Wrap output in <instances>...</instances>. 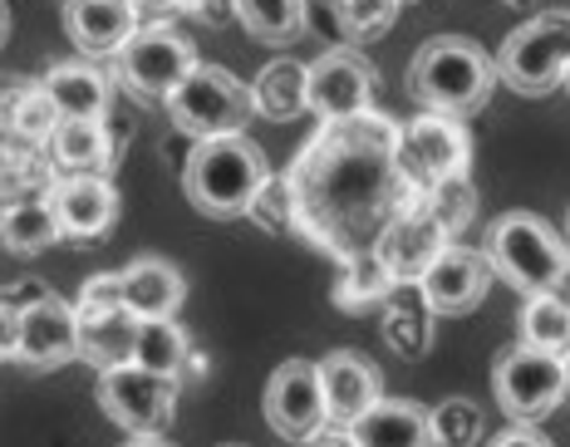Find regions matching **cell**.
Returning <instances> with one entry per match:
<instances>
[{
  "mask_svg": "<svg viewBox=\"0 0 570 447\" xmlns=\"http://www.w3.org/2000/svg\"><path fill=\"white\" fill-rule=\"evenodd\" d=\"M45 148H50V162L59 172H99L104 178L118 162V148L104 119H59Z\"/></svg>",
  "mask_w": 570,
  "mask_h": 447,
  "instance_id": "24",
  "label": "cell"
},
{
  "mask_svg": "<svg viewBox=\"0 0 570 447\" xmlns=\"http://www.w3.org/2000/svg\"><path fill=\"white\" fill-rule=\"evenodd\" d=\"M20 355V305L10 296H0V359Z\"/></svg>",
  "mask_w": 570,
  "mask_h": 447,
  "instance_id": "36",
  "label": "cell"
},
{
  "mask_svg": "<svg viewBox=\"0 0 570 447\" xmlns=\"http://www.w3.org/2000/svg\"><path fill=\"white\" fill-rule=\"evenodd\" d=\"M487 447H551V443H546L541 433H537V423H512V428L497 433V438L487 443Z\"/></svg>",
  "mask_w": 570,
  "mask_h": 447,
  "instance_id": "37",
  "label": "cell"
},
{
  "mask_svg": "<svg viewBox=\"0 0 570 447\" xmlns=\"http://www.w3.org/2000/svg\"><path fill=\"white\" fill-rule=\"evenodd\" d=\"M448 241H453V237L443 231V221H438L423 202H409L374 237L370 251L379 256V266L389 270V280H394V286H419V276L428 270V261H433Z\"/></svg>",
  "mask_w": 570,
  "mask_h": 447,
  "instance_id": "15",
  "label": "cell"
},
{
  "mask_svg": "<svg viewBox=\"0 0 570 447\" xmlns=\"http://www.w3.org/2000/svg\"><path fill=\"white\" fill-rule=\"evenodd\" d=\"M138 20H168V16H183V10H197V0H134Z\"/></svg>",
  "mask_w": 570,
  "mask_h": 447,
  "instance_id": "38",
  "label": "cell"
},
{
  "mask_svg": "<svg viewBox=\"0 0 570 447\" xmlns=\"http://www.w3.org/2000/svg\"><path fill=\"white\" fill-rule=\"evenodd\" d=\"M561 369H566V398H570V355L561 359Z\"/></svg>",
  "mask_w": 570,
  "mask_h": 447,
  "instance_id": "45",
  "label": "cell"
},
{
  "mask_svg": "<svg viewBox=\"0 0 570 447\" xmlns=\"http://www.w3.org/2000/svg\"><path fill=\"white\" fill-rule=\"evenodd\" d=\"M561 89H570V69H566V85H561Z\"/></svg>",
  "mask_w": 570,
  "mask_h": 447,
  "instance_id": "48",
  "label": "cell"
},
{
  "mask_svg": "<svg viewBox=\"0 0 570 447\" xmlns=\"http://www.w3.org/2000/svg\"><path fill=\"white\" fill-rule=\"evenodd\" d=\"M285 182L295 231L335 261L370 251L379 231L419 202V187L399 168V123L379 109L320 123V133L295 152Z\"/></svg>",
  "mask_w": 570,
  "mask_h": 447,
  "instance_id": "1",
  "label": "cell"
},
{
  "mask_svg": "<svg viewBox=\"0 0 570 447\" xmlns=\"http://www.w3.org/2000/svg\"><path fill=\"white\" fill-rule=\"evenodd\" d=\"M271 178L266 152H261L246 133H222V138H202L183 168V192L202 217L212 221H232L246 217L256 187Z\"/></svg>",
  "mask_w": 570,
  "mask_h": 447,
  "instance_id": "3",
  "label": "cell"
},
{
  "mask_svg": "<svg viewBox=\"0 0 570 447\" xmlns=\"http://www.w3.org/2000/svg\"><path fill=\"white\" fill-rule=\"evenodd\" d=\"M6 34H10V10H6V0H0V44H6Z\"/></svg>",
  "mask_w": 570,
  "mask_h": 447,
  "instance_id": "43",
  "label": "cell"
},
{
  "mask_svg": "<svg viewBox=\"0 0 570 447\" xmlns=\"http://www.w3.org/2000/svg\"><path fill=\"white\" fill-rule=\"evenodd\" d=\"M305 447H354V438H350V433H344V428H340V433H330V428H325V433H320V438H311Z\"/></svg>",
  "mask_w": 570,
  "mask_h": 447,
  "instance_id": "40",
  "label": "cell"
},
{
  "mask_svg": "<svg viewBox=\"0 0 570 447\" xmlns=\"http://www.w3.org/2000/svg\"><path fill=\"white\" fill-rule=\"evenodd\" d=\"M232 16L261 44H291L311 26V6L305 0H232Z\"/></svg>",
  "mask_w": 570,
  "mask_h": 447,
  "instance_id": "27",
  "label": "cell"
},
{
  "mask_svg": "<svg viewBox=\"0 0 570 447\" xmlns=\"http://www.w3.org/2000/svg\"><path fill=\"white\" fill-rule=\"evenodd\" d=\"M399 168L409 172V182L419 192L438 178H458V172L472 168V133L453 113L423 109L419 119L399 123Z\"/></svg>",
  "mask_w": 570,
  "mask_h": 447,
  "instance_id": "11",
  "label": "cell"
},
{
  "mask_svg": "<svg viewBox=\"0 0 570 447\" xmlns=\"http://www.w3.org/2000/svg\"><path fill=\"white\" fill-rule=\"evenodd\" d=\"M399 6L403 0H335V16L350 40H374V34L394 30Z\"/></svg>",
  "mask_w": 570,
  "mask_h": 447,
  "instance_id": "33",
  "label": "cell"
},
{
  "mask_svg": "<svg viewBox=\"0 0 570 447\" xmlns=\"http://www.w3.org/2000/svg\"><path fill=\"white\" fill-rule=\"evenodd\" d=\"M99 408L118 428L138 433V438H158L177 414V379H163L138 364H114L99 374Z\"/></svg>",
  "mask_w": 570,
  "mask_h": 447,
  "instance_id": "10",
  "label": "cell"
},
{
  "mask_svg": "<svg viewBox=\"0 0 570 447\" xmlns=\"http://www.w3.org/2000/svg\"><path fill=\"white\" fill-rule=\"evenodd\" d=\"M354 438V447H438L433 443V423L428 408L409 404V398H379L370 414H360L344 428Z\"/></svg>",
  "mask_w": 570,
  "mask_h": 447,
  "instance_id": "22",
  "label": "cell"
},
{
  "mask_svg": "<svg viewBox=\"0 0 570 447\" xmlns=\"http://www.w3.org/2000/svg\"><path fill=\"white\" fill-rule=\"evenodd\" d=\"M0 241H6L16 256H40L45 246H55L59 221H55L50 197H16L6 211V221H0Z\"/></svg>",
  "mask_w": 570,
  "mask_h": 447,
  "instance_id": "29",
  "label": "cell"
},
{
  "mask_svg": "<svg viewBox=\"0 0 570 447\" xmlns=\"http://www.w3.org/2000/svg\"><path fill=\"white\" fill-rule=\"evenodd\" d=\"M40 89L50 93L59 119H109L114 89H109V79H104V69H94L89 60L50 64V74L40 79Z\"/></svg>",
  "mask_w": 570,
  "mask_h": 447,
  "instance_id": "23",
  "label": "cell"
},
{
  "mask_svg": "<svg viewBox=\"0 0 570 447\" xmlns=\"http://www.w3.org/2000/svg\"><path fill=\"white\" fill-rule=\"evenodd\" d=\"M138 26L134 0H65V30L85 54H118Z\"/></svg>",
  "mask_w": 570,
  "mask_h": 447,
  "instance_id": "21",
  "label": "cell"
},
{
  "mask_svg": "<svg viewBox=\"0 0 570 447\" xmlns=\"http://www.w3.org/2000/svg\"><path fill=\"white\" fill-rule=\"evenodd\" d=\"M35 369H59V364L79 359V320L75 305H65L50 290L45 300H35L20 310V355Z\"/></svg>",
  "mask_w": 570,
  "mask_h": 447,
  "instance_id": "18",
  "label": "cell"
},
{
  "mask_svg": "<svg viewBox=\"0 0 570 447\" xmlns=\"http://www.w3.org/2000/svg\"><path fill=\"white\" fill-rule=\"evenodd\" d=\"M521 345L566 359L570 355V300H561L556 290L527 296V305H521Z\"/></svg>",
  "mask_w": 570,
  "mask_h": 447,
  "instance_id": "28",
  "label": "cell"
},
{
  "mask_svg": "<svg viewBox=\"0 0 570 447\" xmlns=\"http://www.w3.org/2000/svg\"><path fill=\"white\" fill-rule=\"evenodd\" d=\"M168 119L183 128L187 138H222V133H242L252 123V89L222 64H193L187 79H177V89L168 93Z\"/></svg>",
  "mask_w": 570,
  "mask_h": 447,
  "instance_id": "6",
  "label": "cell"
},
{
  "mask_svg": "<svg viewBox=\"0 0 570 447\" xmlns=\"http://www.w3.org/2000/svg\"><path fill=\"white\" fill-rule=\"evenodd\" d=\"M6 296L16 300L20 310H26V305H35V300H45V296H50V286H40V280H20L16 290H6Z\"/></svg>",
  "mask_w": 570,
  "mask_h": 447,
  "instance_id": "39",
  "label": "cell"
},
{
  "mask_svg": "<svg viewBox=\"0 0 570 447\" xmlns=\"http://www.w3.org/2000/svg\"><path fill=\"white\" fill-rule=\"evenodd\" d=\"M492 394L512 423H541L566 404V369L556 355H541V349L517 339V345L502 349V359H497Z\"/></svg>",
  "mask_w": 570,
  "mask_h": 447,
  "instance_id": "8",
  "label": "cell"
},
{
  "mask_svg": "<svg viewBox=\"0 0 570 447\" xmlns=\"http://www.w3.org/2000/svg\"><path fill=\"white\" fill-rule=\"evenodd\" d=\"M252 113L271 123H291L305 113V64L301 60H271L252 79Z\"/></svg>",
  "mask_w": 570,
  "mask_h": 447,
  "instance_id": "25",
  "label": "cell"
},
{
  "mask_svg": "<svg viewBox=\"0 0 570 447\" xmlns=\"http://www.w3.org/2000/svg\"><path fill=\"white\" fill-rule=\"evenodd\" d=\"M487 290H492V266H487V256L472 251V246H458V241H448L419 276L423 310H433V315L478 310L487 300Z\"/></svg>",
  "mask_w": 570,
  "mask_h": 447,
  "instance_id": "14",
  "label": "cell"
},
{
  "mask_svg": "<svg viewBox=\"0 0 570 447\" xmlns=\"http://www.w3.org/2000/svg\"><path fill=\"white\" fill-rule=\"evenodd\" d=\"M261 408H266V423L285 443H311L330 428L325 388H320V369L311 359L281 364V369L266 379V404Z\"/></svg>",
  "mask_w": 570,
  "mask_h": 447,
  "instance_id": "13",
  "label": "cell"
},
{
  "mask_svg": "<svg viewBox=\"0 0 570 447\" xmlns=\"http://www.w3.org/2000/svg\"><path fill=\"white\" fill-rule=\"evenodd\" d=\"M507 6H531V0H507Z\"/></svg>",
  "mask_w": 570,
  "mask_h": 447,
  "instance_id": "46",
  "label": "cell"
},
{
  "mask_svg": "<svg viewBox=\"0 0 570 447\" xmlns=\"http://www.w3.org/2000/svg\"><path fill=\"white\" fill-rule=\"evenodd\" d=\"M79 320V359L94 369H114V364H134V335H138V315L118 300V276H89L75 305Z\"/></svg>",
  "mask_w": 570,
  "mask_h": 447,
  "instance_id": "9",
  "label": "cell"
},
{
  "mask_svg": "<svg viewBox=\"0 0 570 447\" xmlns=\"http://www.w3.org/2000/svg\"><path fill=\"white\" fill-rule=\"evenodd\" d=\"M492 64L497 85L527 99H546L551 89H561L570 69V10H541L527 26H517Z\"/></svg>",
  "mask_w": 570,
  "mask_h": 447,
  "instance_id": "5",
  "label": "cell"
},
{
  "mask_svg": "<svg viewBox=\"0 0 570 447\" xmlns=\"http://www.w3.org/2000/svg\"><path fill=\"white\" fill-rule=\"evenodd\" d=\"M134 364L163 374V379H183L187 364H193V339L183 335V325H177L173 315H163V320H138Z\"/></svg>",
  "mask_w": 570,
  "mask_h": 447,
  "instance_id": "26",
  "label": "cell"
},
{
  "mask_svg": "<svg viewBox=\"0 0 570 447\" xmlns=\"http://www.w3.org/2000/svg\"><path fill=\"white\" fill-rule=\"evenodd\" d=\"M566 241H570V211H566Z\"/></svg>",
  "mask_w": 570,
  "mask_h": 447,
  "instance_id": "47",
  "label": "cell"
},
{
  "mask_svg": "<svg viewBox=\"0 0 570 447\" xmlns=\"http://www.w3.org/2000/svg\"><path fill=\"white\" fill-rule=\"evenodd\" d=\"M50 207L59 221V237L99 241L118 221V192L99 172H59L50 187Z\"/></svg>",
  "mask_w": 570,
  "mask_h": 447,
  "instance_id": "16",
  "label": "cell"
},
{
  "mask_svg": "<svg viewBox=\"0 0 570 447\" xmlns=\"http://www.w3.org/2000/svg\"><path fill=\"white\" fill-rule=\"evenodd\" d=\"M59 113L50 103V93L30 79H16V85H0V158H35L50 143Z\"/></svg>",
  "mask_w": 570,
  "mask_h": 447,
  "instance_id": "17",
  "label": "cell"
},
{
  "mask_svg": "<svg viewBox=\"0 0 570 447\" xmlns=\"http://www.w3.org/2000/svg\"><path fill=\"white\" fill-rule=\"evenodd\" d=\"M118 300L138 320H163V315H177V305L187 300V276L163 256H138L118 270Z\"/></svg>",
  "mask_w": 570,
  "mask_h": 447,
  "instance_id": "20",
  "label": "cell"
},
{
  "mask_svg": "<svg viewBox=\"0 0 570 447\" xmlns=\"http://www.w3.org/2000/svg\"><path fill=\"white\" fill-rule=\"evenodd\" d=\"M492 276H502L521 296H541V290H556V276H561L570 241L551 227L537 211H507L487 227V246H482Z\"/></svg>",
  "mask_w": 570,
  "mask_h": 447,
  "instance_id": "4",
  "label": "cell"
},
{
  "mask_svg": "<svg viewBox=\"0 0 570 447\" xmlns=\"http://www.w3.org/2000/svg\"><path fill=\"white\" fill-rule=\"evenodd\" d=\"M556 296H561V300H570V256H566L561 276H556Z\"/></svg>",
  "mask_w": 570,
  "mask_h": 447,
  "instance_id": "41",
  "label": "cell"
},
{
  "mask_svg": "<svg viewBox=\"0 0 570 447\" xmlns=\"http://www.w3.org/2000/svg\"><path fill=\"white\" fill-rule=\"evenodd\" d=\"M340 266H344V280L335 290L340 305H379L389 290H399L394 280H389V270L379 266L374 251H360V256H350V261H340Z\"/></svg>",
  "mask_w": 570,
  "mask_h": 447,
  "instance_id": "32",
  "label": "cell"
},
{
  "mask_svg": "<svg viewBox=\"0 0 570 447\" xmlns=\"http://www.w3.org/2000/svg\"><path fill=\"white\" fill-rule=\"evenodd\" d=\"M315 369H320V388H325V408L335 428H350L354 418L370 414L379 398H384V374L364 355H354V349H335Z\"/></svg>",
  "mask_w": 570,
  "mask_h": 447,
  "instance_id": "19",
  "label": "cell"
},
{
  "mask_svg": "<svg viewBox=\"0 0 570 447\" xmlns=\"http://www.w3.org/2000/svg\"><path fill=\"white\" fill-rule=\"evenodd\" d=\"M128 447H163V443H158V438H134Z\"/></svg>",
  "mask_w": 570,
  "mask_h": 447,
  "instance_id": "44",
  "label": "cell"
},
{
  "mask_svg": "<svg viewBox=\"0 0 570 447\" xmlns=\"http://www.w3.org/2000/svg\"><path fill=\"white\" fill-rule=\"evenodd\" d=\"M10 202H16V192H10L6 172H0V221H6V211H10Z\"/></svg>",
  "mask_w": 570,
  "mask_h": 447,
  "instance_id": "42",
  "label": "cell"
},
{
  "mask_svg": "<svg viewBox=\"0 0 570 447\" xmlns=\"http://www.w3.org/2000/svg\"><path fill=\"white\" fill-rule=\"evenodd\" d=\"M197 64V50L183 30H173L168 20H142V26L118 44L114 69L124 79L128 93L138 99H168L177 79H187V69Z\"/></svg>",
  "mask_w": 570,
  "mask_h": 447,
  "instance_id": "7",
  "label": "cell"
},
{
  "mask_svg": "<svg viewBox=\"0 0 570 447\" xmlns=\"http://www.w3.org/2000/svg\"><path fill=\"white\" fill-rule=\"evenodd\" d=\"M374 64L360 50H330L315 64H305V113H315L320 123L354 119V113L374 109Z\"/></svg>",
  "mask_w": 570,
  "mask_h": 447,
  "instance_id": "12",
  "label": "cell"
},
{
  "mask_svg": "<svg viewBox=\"0 0 570 447\" xmlns=\"http://www.w3.org/2000/svg\"><path fill=\"white\" fill-rule=\"evenodd\" d=\"M384 335L394 339L403 355H419V349H423V315L419 310H394L384 320Z\"/></svg>",
  "mask_w": 570,
  "mask_h": 447,
  "instance_id": "35",
  "label": "cell"
},
{
  "mask_svg": "<svg viewBox=\"0 0 570 447\" xmlns=\"http://www.w3.org/2000/svg\"><path fill=\"white\" fill-rule=\"evenodd\" d=\"M246 217L256 221V227H271V231H295V202H291V182L285 178H266L256 187L252 207H246Z\"/></svg>",
  "mask_w": 570,
  "mask_h": 447,
  "instance_id": "34",
  "label": "cell"
},
{
  "mask_svg": "<svg viewBox=\"0 0 570 447\" xmlns=\"http://www.w3.org/2000/svg\"><path fill=\"white\" fill-rule=\"evenodd\" d=\"M419 202L433 211L438 221H443L448 237H458V231L468 227L472 217H478V187H472L468 172H458V178H438V182H428L423 192H419Z\"/></svg>",
  "mask_w": 570,
  "mask_h": 447,
  "instance_id": "30",
  "label": "cell"
},
{
  "mask_svg": "<svg viewBox=\"0 0 570 447\" xmlns=\"http://www.w3.org/2000/svg\"><path fill=\"white\" fill-rule=\"evenodd\" d=\"M428 423L438 447H478L487 433V418L472 398H443L438 408H428Z\"/></svg>",
  "mask_w": 570,
  "mask_h": 447,
  "instance_id": "31",
  "label": "cell"
},
{
  "mask_svg": "<svg viewBox=\"0 0 570 447\" xmlns=\"http://www.w3.org/2000/svg\"><path fill=\"white\" fill-rule=\"evenodd\" d=\"M492 89H497L492 54L468 34H433L409 60V93L419 109L468 119V113L487 109Z\"/></svg>",
  "mask_w": 570,
  "mask_h": 447,
  "instance_id": "2",
  "label": "cell"
}]
</instances>
